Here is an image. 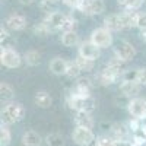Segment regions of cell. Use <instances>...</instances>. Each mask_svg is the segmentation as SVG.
I'll return each mask as SVG.
<instances>
[{
	"mask_svg": "<svg viewBox=\"0 0 146 146\" xmlns=\"http://www.w3.org/2000/svg\"><path fill=\"white\" fill-rule=\"evenodd\" d=\"M67 105L75 113H78V111L92 113L96 108V101L92 95L91 96H76V95L67 94Z\"/></svg>",
	"mask_w": 146,
	"mask_h": 146,
	"instance_id": "cell-1",
	"label": "cell"
},
{
	"mask_svg": "<svg viewBox=\"0 0 146 146\" xmlns=\"http://www.w3.org/2000/svg\"><path fill=\"white\" fill-rule=\"evenodd\" d=\"M25 115V108L19 102H7L2 110V123L3 124H15L21 121Z\"/></svg>",
	"mask_w": 146,
	"mask_h": 146,
	"instance_id": "cell-2",
	"label": "cell"
},
{
	"mask_svg": "<svg viewBox=\"0 0 146 146\" xmlns=\"http://www.w3.org/2000/svg\"><path fill=\"white\" fill-rule=\"evenodd\" d=\"M89 41H92L96 47H100L101 50H104V48H108L113 45V32L110 31L108 28L105 27H100V28H95L92 32H91V38Z\"/></svg>",
	"mask_w": 146,
	"mask_h": 146,
	"instance_id": "cell-3",
	"label": "cell"
},
{
	"mask_svg": "<svg viewBox=\"0 0 146 146\" xmlns=\"http://www.w3.org/2000/svg\"><path fill=\"white\" fill-rule=\"evenodd\" d=\"M121 75L123 73H120L118 70L113 69L111 66L105 64L98 73H96L95 76V80L98 85H102V86H110V85L115 83L118 79H121Z\"/></svg>",
	"mask_w": 146,
	"mask_h": 146,
	"instance_id": "cell-4",
	"label": "cell"
},
{
	"mask_svg": "<svg viewBox=\"0 0 146 146\" xmlns=\"http://www.w3.org/2000/svg\"><path fill=\"white\" fill-rule=\"evenodd\" d=\"M72 139L79 146H96V136L91 129L76 127L72 133Z\"/></svg>",
	"mask_w": 146,
	"mask_h": 146,
	"instance_id": "cell-5",
	"label": "cell"
},
{
	"mask_svg": "<svg viewBox=\"0 0 146 146\" xmlns=\"http://www.w3.org/2000/svg\"><path fill=\"white\" fill-rule=\"evenodd\" d=\"M22 56L15 48H2L0 53V63L6 69H16L22 64Z\"/></svg>",
	"mask_w": 146,
	"mask_h": 146,
	"instance_id": "cell-6",
	"label": "cell"
},
{
	"mask_svg": "<svg viewBox=\"0 0 146 146\" xmlns=\"http://www.w3.org/2000/svg\"><path fill=\"white\" fill-rule=\"evenodd\" d=\"M105 10V3L104 0H82V3L78 9L85 16H96L101 15Z\"/></svg>",
	"mask_w": 146,
	"mask_h": 146,
	"instance_id": "cell-7",
	"label": "cell"
},
{
	"mask_svg": "<svg viewBox=\"0 0 146 146\" xmlns=\"http://www.w3.org/2000/svg\"><path fill=\"white\" fill-rule=\"evenodd\" d=\"M92 88H94V82L88 76H80L76 79L75 85L72 86L69 94L76 95V96H91L92 95Z\"/></svg>",
	"mask_w": 146,
	"mask_h": 146,
	"instance_id": "cell-8",
	"label": "cell"
},
{
	"mask_svg": "<svg viewBox=\"0 0 146 146\" xmlns=\"http://www.w3.org/2000/svg\"><path fill=\"white\" fill-rule=\"evenodd\" d=\"M127 111L133 118H139L142 121H146V100L142 98V96L131 98L127 105Z\"/></svg>",
	"mask_w": 146,
	"mask_h": 146,
	"instance_id": "cell-9",
	"label": "cell"
},
{
	"mask_svg": "<svg viewBox=\"0 0 146 146\" xmlns=\"http://www.w3.org/2000/svg\"><path fill=\"white\" fill-rule=\"evenodd\" d=\"M69 15L63 13V12H53V13L50 15H47L42 22L47 25V28L50 29V32H57V31H62L63 29V25H64V22L67 19Z\"/></svg>",
	"mask_w": 146,
	"mask_h": 146,
	"instance_id": "cell-10",
	"label": "cell"
},
{
	"mask_svg": "<svg viewBox=\"0 0 146 146\" xmlns=\"http://www.w3.org/2000/svg\"><path fill=\"white\" fill-rule=\"evenodd\" d=\"M114 56L121 58L123 62L129 63L136 57V47L129 41H120L114 48Z\"/></svg>",
	"mask_w": 146,
	"mask_h": 146,
	"instance_id": "cell-11",
	"label": "cell"
},
{
	"mask_svg": "<svg viewBox=\"0 0 146 146\" xmlns=\"http://www.w3.org/2000/svg\"><path fill=\"white\" fill-rule=\"evenodd\" d=\"M78 54L95 62V60L100 58V56H101V48L96 47L92 41H82L79 44V48H78Z\"/></svg>",
	"mask_w": 146,
	"mask_h": 146,
	"instance_id": "cell-12",
	"label": "cell"
},
{
	"mask_svg": "<svg viewBox=\"0 0 146 146\" xmlns=\"http://www.w3.org/2000/svg\"><path fill=\"white\" fill-rule=\"evenodd\" d=\"M104 27L108 28L111 32H118V31H123L126 27V22L123 19V15L120 13H111L104 18Z\"/></svg>",
	"mask_w": 146,
	"mask_h": 146,
	"instance_id": "cell-13",
	"label": "cell"
},
{
	"mask_svg": "<svg viewBox=\"0 0 146 146\" xmlns=\"http://www.w3.org/2000/svg\"><path fill=\"white\" fill-rule=\"evenodd\" d=\"M5 27L9 29V31H22L27 28V18L23 15H19V13H12L6 18L5 21Z\"/></svg>",
	"mask_w": 146,
	"mask_h": 146,
	"instance_id": "cell-14",
	"label": "cell"
},
{
	"mask_svg": "<svg viewBox=\"0 0 146 146\" xmlns=\"http://www.w3.org/2000/svg\"><path fill=\"white\" fill-rule=\"evenodd\" d=\"M69 60L66 58H62V57H54L50 64H48V67H50V72L54 73V75L57 76H62V75H66L67 72V67H69Z\"/></svg>",
	"mask_w": 146,
	"mask_h": 146,
	"instance_id": "cell-15",
	"label": "cell"
},
{
	"mask_svg": "<svg viewBox=\"0 0 146 146\" xmlns=\"http://www.w3.org/2000/svg\"><path fill=\"white\" fill-rule=\"evenodd\" d=\"M110 133H111V137H114L115 140H126L131 131H130V129H129L127 124L114 123V124H111Z\"/></svg>",
	"mask_w": 146,
	"mask_h": 146,
	"instance_id": "cell-16",
	"label": "cell"
},
{
	"mask_svg": "<svg viewBox=\"0 0 146 146\" xmlns=\"http://www.w3.org/2000/svg\"><path fill=\"white\" fill-rule=\"evenodd\" d=\"M42 137L38 131L35 130H27L22 135V145L23 146H41L42 145Z\"/></svg>",
	"mask_w": 146,
	"mask_h": 146,
	"instance_id": "cell-17",
	"label": "cell"
},
{
	"mask_svg": "<svg viewBox=\"0 0 146 146\" xmlns=\"http://www.w3.org/2000/svg\"><path fill=\"white\" fill-rule=\"evenodd\" d=\"M92 113H86V111H78L75 114V124L76 127H85V129H94V118L91 115Z\"/></svg>",
	"mask_w": 146,
	"mask_h": 146,
	"instance_id": "cell-18",
	"label": "cell"
},
{
	"mask_svg": "<svg viewBox=\"0 0 146 146\" xmlns=\"http://www.w3.org/2000/svg\"><path fill=\"white\" fill-rule=\"evenodd\" d=\"M120 94H124L127 95L129 98H135L137 96V94L142 89V85L137 82H121L120 83Z\"/></svg>",
	"mask_w": 146,
	"mask_h": 146,
	"instance_id": "cell-19",
	"label": "cell"
},
{
	"mask_svg": "<svg viewBox=\"0 0 146 146\" xmlns=\"http://www.w3.org/2000/svg\"><path fill=\"white\" fill-rule=\"evenodd\" d=\"M34 102L40 108H50L53 104V98L47 91H38L34 95Z\"/></svg>",
	"mask_w": 146,
	"mask_h": 146,
	"instance_id": "cell-20",
	"label": "cell"
},
{
	"mask_svg": "<svg viewBox=\"0 0 146 146\" xmlns=\"http://www.w3.org/2000/svg\"><path fill=\"white\" fill-rule=\"evenodd\" d=\"M60 41H62V44L64 47H76L79 45L82 41L79 40V35L76 31H66L62 34V36H60Z\"/></svg>",
	"mask_w": 146,
	"mask_h": 146,
	"instance_id": "cell-21",
	"label": "cell"
},
{
	"mask_svg": "<svg viewBox=\"0 0 146 146\" xmlns=\"http://www.w3.org/2000/svg\"><path fill=\"white\" fill-rule=\"evenodd\" d=\"M0 98L5 102H12V100L15 98V89L10 83L7 82L0 83Z\"/></svg>",
	"mask_w": 146,
	"mask_h": 146,
	"instance_id": "cell-22",
	"label": "cell"
},
{
	"mask_svg": "<svg viewBox=\"0 0 146 146\" xmlns=\"http://www.w3.org/2000/svg\"><path fill=\"white\" fill-rule=\"evenodd\" d=\"M23 60L25 63L31 67H35L41 63V53L36 50H28L25 54H23Z\"/></svg>",
	"mask_w": 146,
	"mask_h": 146,
	"instance_id": "cell-23",
	"label": "cell"
},
{
	"mask_svg": "<svg viewBox=\"0 0 146 146\" xmlns=\"http://www.w3.org/2000/svg\"><path fill=\"white\" fill-rule=\"evenodd\" d=\"M133 135V143L137 145V146H143L146 143V121H143L142 126L131 133Z\"/></svg>",
	"mask_w": 146,
	"mask_h": 146,
	"instance_id": "cell-24",
	"label": "cell"
},
{
	"mask_svg": "<svg viewBox=\"0 0 146 146\" xmlns=\"http://www.w3.org/2000/svg\"><path fill=\"white\" fill-rule=\"evenodd\" d=\"M75 62H76V64L80 67V70H82L83 73L92 72V69H94V66H95V62H94V60L85 58V57H82V56H79V54H78V57L75 58Z\"/></svg>",
	"mask_w": 146,
	"mask_h": 146,
	"instance_id": "cell-25",
	"label": "cell"
},
{
	"mask_svg": "<svg viewBox=\"0 0 146 146\" xmlns=\"http://www.w3.org/2000/svg\"><path fill=\"white\" fill-rule=\"evenodd\" d=\"M12 44H13L12 35L9 34L6 27H2L0 28V45H2V48H12Z\"/></svg>",
	"mask_w": 146,
	"mask_h": 146,
	"instance_id": "cell-26",
	"label": "cell"
},
{
	"mask_svg": "<svg viewBox=\"0 0 146 146\" xmlns=\"http://www.w3.org/2000/svg\"><path fill=\"white\" fill-rule=\"evenodd\" d=\"M47 146H64V137L60 133H50L45 137Z\"/></svg>",
	"mask_w": 146,
	"mask_h": 146,
	"instance_id": "cell-27",
	"label": "cell"
},
{
	"mask_svg": "<svg viewBox=\"0 0 146 146\" xmlns=\"http://www.w3.org/2000/svg\"><path fill=\"white\" fill-rule=\"evenodd\" d=\"M82 73H83V72H82V70H80V67L76 64L75 60L69 63V67H67V72H66V76H67L69 79L76 80V79H79V78L82 76Z\"/></svg>",
	"mask_w": 146,
	"mask_h": 146,
	"instance_id": "cell-28",
	"label": "cell"
},
{
	"mask_svg": "<svg viewBox=\"0 0 146 146\" xmlns=\"http://www.w3.org/2000/svg\"><path fill=\"white\" fill-rule=\"evenodd\" d=\"M118 5L123 10H139L143 5V0H118Z\"/></svg>",
	"mask_w": 146,
	"mask_h": 146,
	"instance_id": "cell-29",
	"label": "cell"
},
{
	"mask_svg": "<svg viewBox=\"0 0 146 146\" xmlns=\"http://www.w3.org/2000/svg\"><path fill=\"white\" fill-rule=\"evenodd\" d=\"M10 140H12V133H10V129L7 124H3L0 126V143L2 146H9L10 145Z\"/></svg>",
	"mask_w": 146,
	"mask_h": 146,
	"instance_id": "cell-30",
	"label": "cell"
},
{
	"mask_svg": "<svg viewBox=\"0 0 146 146\" xmlns=\"http://www.w3.org/2000/svg\"><path fill=\"white\" fill-rule=\"evenodd\" d=\"M137 79H139V69H126L121 75V82H137Z\"/></svg>",
	"mask_w": 146,
	"mask_h": 146,
	"instance_id": "cell-31",
	"label": "cell"
},
{
	"mask_svg": "<svg viewBox=\"0 0 146 146\" xmlns=\"http://www.w3.org/2000/svg\"><path fill=\"white\" fill-rule=\"evenodd\" d=\"M40 9L44 13L50 15L53 12H57V2H51V0H41L40 2Z\"/></svg>",
	"mask_w": 146,
	"mask_h": 146,
	"instance_id": "cell-32",
	"label": "cell"
},
{
	"mask_svg": "<svg viewBox=\"0 0 146 146\" xmlns=\"http://www.w3.org/2000/svg\"><path fill=\"white\" fill-rule=\"evenodd\" d=\"M135 28H139L140 31L146 29V12H139V10H136Z\"/></svg>",
	"mask_w": 146,
	"mask_h": 146,
	"instance_id": "cell-33",
	"label": "cell"
},
{
	"mask_svg": "<svg viewBox=\"0 0 146 146\" xmlns=\"http://www.w3.org/2000/svg\"><path fill=\"white\" fill-rule=\"evenodd\" d=\"M32 32H34L35 35H38V36H45V35H48V34H51L50 29L47 28V25H45L42 21H41L40 23H35L34 28H32Z\"/></svg>",
	"mask_w": 146,
	"mask_h": 146,
	"instance_id": "cell-34",
	"label": "cell"
},
{
	"mask_svg": "<svg viewBox=\"0 0 146 146\" xmlns=\"http://www.w3.org/2000/svg\"><path fill=\"white\" fill-rule=\"evenodd\" d=\"M76 29H78V19L69 15L67 19H66V22H64V25H63L62 32H66V31H76Z\"/></svg>",
	"mask_w": 146,
	"mask_h": 146,
	"instance_id": "cell-35",
	"label": "cell"
},
{
	"mask_svg": "<svg viewBox=\"0 0 146 146\" xmlns=\"http://www.w3.org/2000/svg\"><path fill=\"white\" fill-rule=\"evenodd\" d=\"M115 139L111 136H98L96 137V146H114Z\"/></svg>",
	"mask_w": 146,
	"mask_h": 146,
	"instance_id": "cell-36",
	"label": "cell"
},
{
	"mask_svg": "<svg viewBox=\"0 0 146 146\" xmlns=\"http://www.w3.org/2000/svg\"><path fill=\"white\" fill-rule=\"evenodd\" d=\"M62 2L67 6V7H70V9H79V6H80V3H82V0H62Z\"/></svg>",
	"mask_w": 146,
	"mask_h": 146,
	"instance_id": "cell-37",
	"label": "cell"
},
{
	"mask_svg": "<svg viewBox=\"0 0 146 146\" xmlns=\"http://www.w3.org/2000/svg\"><path fill=\"white\" fill-rule=\"evenodd\" d=\"M137 82L142 85V86H146V67H140L139 69V79Z\"/></svg>",
	"mask_w": 146,
	"mask_h": 146,
	"instance_id": "cell-38",
	"label": "cell"
},
{
	"mask_svg": "<svg viewBox=\"0 0 146 146\" xmlns=\"http://www.w3.org/2000/svg\"><path fill=\"white\" fill-rule=\"evenodd\" d=\"M114 146H135V145H133V142H131V140L126 139V140H115Z\"/></svg>",
	"mask_w": 146,
	"mask_h": 146,
	"instance_id": "cell-39",
	"label": "cell"
},
{
	"mask_svg": "<svg viewBox=\"0 0 146 146\" xmlns=\"http://www.w3.org/2000/svg\"><path fill=\"white\" fill-rule=\"evenodd\" d=\"M35 2V0H19V3L21 5H25V6H28V5H32Z\"/></svg>",
	"mask_w": 146,
	"mask_h": 146,
	"instance_id": "cell-40",
	"label": "cell"
},
{
	"mask_svg": "<svg viewBox=\"0 0 146 146\" xmlns=\"http://www.w3.org/2000/svg\"><path fill=\"white\" fill-rule=\"evenodd\" d=\"M140 36H142V40L146 42V29H143V31H140Z\"/></svg>",
	"mask_w": 146,
	"mask_h": 146,
	"instance_id": "cell-41",
	"label": "cell"
},
{
	"mask_svg": "<svg viewBox=\"0 0 146 146\" xmlns=\"http://www.w3.org/2000/svg\"><path fill=\"white\" fill-rule=\"evenodd\" d=\"M51 2H58V0H51Z\"/></svg>",
	"mask_w": 146,
	"mask_h": 146,
	"instance_id": "cell-42",
	"label": "cell"
}]
</instances>
